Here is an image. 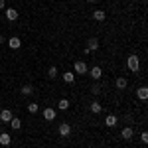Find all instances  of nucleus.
Listing matches in <instances>:
<instances>
[{"label": "nucleus", "instance_id": "nucleus-9", "mask_svg": "<svg viewBox=\"0 0 148 148\" xmlns=\"http://www.w3.org/2000/svg\"><path fill=\"white\" fill-rule=\"evenodd\" d=\"M114 85H116V89H121V91H123V89H126L128 81H126V77H123V75H121V77H116V81H114Z\"/></svg>", "mask_w": 148, "mask_h": 148}, {"label": "nucleus", "instance_id": "nucleus-15", "mask_svg": "<svg viewBox=\"0 0 148 148\" xmlns=\"http://www.w3.org/2000/svg\"><path fill=\"white\" fill-rule=\"evenodd\" d=\"M44 119L46 121H53L56 119V109H44Z\"/></svg>", "mask_w": 148, "mask_h": 148}, {"label": "nucleus", "instance_id": "nucleus-4", "mask_svg": "<svg viewBox=\"0 0 148 148\" xmlns=\"http://www.w3.org/2000/svg\"><path fill=\"white\" fill-rule=\"evenodd\" d=\"M57 134L59 136H69L71 134V125L69 123H61V125L57 126Z\"/></svg>", "mask_w": 148, "mask_h": 148}, {"label": "nucleus", "instance_id": "nucleus-13", "mask_svg": "<svg viewBox=\"0 0 148 148\" xmlns=\"http://www.w3.org/2000/svg\"><path fill=\"white\" fill-rule=\"evenodd\" d=\"M8 46H10L12 49H18V47L22 46V42H20V38H16V36H12L10 40H8Z\"/></svg>", "mask_w": 148, "mask_h": 148}, {"label": "nucleus", "instance_id": "nucleus-1", "mask_svg": "<svg viewBox=\"0 0 148 148\" xmlns=\"http://www.w3.org/2000/svg\"><path fill=\"white\" fill-rule=\"evenodd\" d=\"M126 65H128V69H130V71H134V73H136L138 69H140V59H138L136 53L128 56V59H126Z\"/></svg>", "mask_w": 148, "mask_h": 148}, {"label": "nucleus", "instance_id": "nucleus-24", "mask_svg": "<svg viewBox=\"0 0 148 148\" xmlns=\"http://www.w3.org/2000/svg\"><path fill=\"white\" fill-rule=\"evenodd\" d=\"M91 93H93V95H99V93H101V87H99V85H93V87H91Z\"/></svg>", "mask_w": 148, "mask_h": 148}, {"label": "nucleus", "instance_id": "nucleus-27", "mask_svg": "<svg viewBox=\"0 0 148 148\" xmlns=\"http://www.w3.org/2000/svg\"><path fill=\"white\" fill-rule=\"evenodd\" d=\"M87 2H89V4H95V2H97V0H87Z\"/></svg>", "mask_w": 148, "mask_h": 148}, {"label": "nucleus", "instance_id": "nucleus-3", "mask_svg": "<svg viewBox=\"0 0 148 148\" xmlns=\"http://www.w3.org/2000/svg\"><path fill=\"white\" fill-rule=\"evenodd\" d=\"M95 49H99V40L97 38H89L87 40V46H85V53H91Z\"/></svg>", "mask_w": 148, "mask_h": 148}, {"label": "nucleus", "instance_id": "nucleus-12", "mask_svg": "<svg viewBox=\"0 0 148 148\" xmlns=\"http://www.w3.org/2000/svg\"><path fill=\"white\" fill-rule=\"evenodd\" d=\"M10 142H12V138L8 132H0V144L2 146H10Z\"/></svg>", "mask_w": 148, "mask_h": 148}, {"label": "nucleus", "instance_id": "nucleus-19", "mask_svg": "<svg viewBox=\"0 0 148 148\" xmlns=\"http://www.w3.org/2000/svg\"><path fill=\"white\" fill-rule=\"evenodd\" d=\"M57 109H59V111H67L69 109V101L67 99H61V101L57 103Z\"/></svg>", "mask_w": 148, "mask_h": 148}, {"label": "nucleus", "instance_id": "nucleus-18", "mask_svg": "<svg viewBox=\"0 0 148 148\" xmlns=\"http://www.w3.org/2000/svg\"><path fill=\"white\" fill-rule=\"evenodd\" d=\"M63 81H65V83H73V81H75L73 71H65V73H63Z\"/></svg>", "mask_w": 148, "mask_h": 148}, {"label": "nucleus", "instance_id": "nucleus-25", "mask_svg": "<svg viewBox=\"0 0 148 148\" xmlns=\"http://www.w3.org/2000/svg\"><path fill=\"white\" fill-rule=\"evenodd\" d=\"M4 8H6V2H4V0H0V10H4Z\"/></svg>", "mask_w": 148, "mask_h": 148}, {"label": "nucleus", "instance_id": "nucleus-6", "mask_svg": "<svg viewBox=\"0 0 148 148\" xmlns=\"http://www.w3.org/2000/svg\"><path fill=\"white\" fill-rule=\"evenodd\" d=\"M89 75H91L95 81H99V79H101V75H103V69L99 67V65H95V67L89 69Z\"/></svg>", "mask_w": 148, "mask_h": 148}, {"label": "nucleus", "instance_id": "nucleus-23", "mask_svg": "<svg viewBox=\"0 0 148 148\" xmlns=\"http://www.w3.org/2000/svg\"><path fill=\"white\" fill-rule=\"evenodd\" d=\"M140 142H142V144H146V142H148V132H146V130L140 134Z\"/></svg>", "mask_w": 148, "mask_h": 148}, {"label": "nucleus", "instance_id": "nucleus-20", "mask_svg": "<svg viewBox=\"0 0 148 148\" xmlns=\"http://www.w3.org/2000/svg\"><path fill=\"white\" fill-rule=\"evenodd\" d=\"M32 93H34V87H32V85H24L22 87V95L24 97H30Z\"/></svg>", "mask_w": 148, "mask_h": 148}, {"label": "nucleus", "instance_id": "nucleus-7", "mask_svg": "<svg viewBox=\"0 0 148 148\" xmlns=\"http://www.w3.org/2000/svg\"><path fill=\"white\" fill-rule=\"evenodd\" d=\"M121 136L125 138V140H132V136H134L132 126H125V128H123V132H121Z\"/></svg>", "mask_w": 148, "mask_h": 148}, {"label": "nucleus", "instance_id": "nucleus-5", "mask_svg": "<svg viewBox=\"0 0 148 148\" xmlns=\"http://www.w3.org/2000/svg\"><path fill=\"white\" fill-rule=\"evenodd\" d=\"M12 116H14V113H12L10 109H2V111H0V121H2V123H10Z\"/></svg>", "mask_w": 148, "mask_h": 148}, {"label": "nucleus", "instance_id": "nucleus-21", "mask_svg": "<svg viewBox=\"0 0 148 148\" xmlns=\"http://www.w3.org/2000/svg\"><path fill=\"white\" fill-rule=\"evenodd\" d=\"M47 77H49V79H56L57 77V67L56 65H51V67L47 69Z\"/></svg>", "mask_w": 148, "mask_h": 148}, {"label": "nucleus", "instance_id": "nucleus-16", "mask_svg": "<svg viewBox=\"0 0 148 148\" xmlns=\"http://www.w3.org/2000/svg\"><path fill=\"white\" fill-rule=\"evenodd\" d=\"M8 125H10L14 130H20V128H22V121H20V119H16V116H12V121L8 123Z\"/></svg>", "mask_w": 148, "mask_h": 148}, {"label": "nucleus", "instance_id": "nucleus-8", "mask_svg": "<svg viewBox=\"0 0 148 148\" xmlns=\"http://www.w3.org/2000/svg\"><path fill=\"white\" fill-rule=\"evenodd\" d=\"M6 20H8V22H16V20H18V10L6 8Z\"/></svg>", "mask_w": 148, "mask_h": 148}, {"label": "nucleus", "instance_id": "nucleus-10", "mask_svg": "<svg viewBox=\"0 0 148 148\" xmlns=\"http://www.w3.org/2000/svg\"><path fill=\"white\" fill-rule=\"evenodd\" d=\"M116 123H119V119H116L114 114H107V119H105V125L109 126V128H113V126H116Z\"/></svg>", "mask_w": 148, "mask_h": 148}, {"label": "nucleus", "instance_id": "nucleus-28", "mask_svg": "<svg viewBox=\"0 0 148 148\" xmlns=\"http://www.w3.org/2000/svg\"><path fill=\"white\" fill-rule=\"evenodd\" d=\"M49 148H51V146H49Z\"/></svg>", "mask_w": 148, "mask_h": 148}, {"label": "nucleus", "instance_id": "nucleus-2", "mask_svg": "<svg viewBox=\"0 0 148 148\" xmlns=\"http://www.w3.org/2000/svg\"><path fill=\"white\" fill-rule=\"evenodd\" d=\"M73 71H75V73H77V75H83V73H87V71H89V67H87V63H85V61H75V63H73Z\"/></svg>", "mask_w": 148, "mask_h": 148}, {"label": "nucleus", "instance_id": "nucleus-26", "mask_svg": "<svg viewBox=\"0 0 148 148\" xmlns=\"http://www.w3.org/2000/svg\"><path fill=\"white\" fill-rule=\"evenodd\" d=\"M0 44H4V36H0Z\"/></svg>", "mask_w": 148, "mask_h": 148}, {"label": "nucleus", "instance_id": "nucleus-22", "mask_svg": "<svg viewBox=\"0 0 148 148\" xmlns=\"http://www.w3.org/2000/svg\"><path fill=\"white\" fill-rule=\"evenodd\" d=\"M28 111H30L32 114H36L38 111H40V107H38V103H30V105H28Z\"/></svg>", "mask_w": 148, "mask_h": 148}, {"label": "nucleus", "instance_id": "nucleus-14", "mask_svg": "<svg viewBox=\"0 0 148 148\" xmlns=\"http://www.w3.org/2000/svg\"><path fill=\"white\" fill-rule=\"evenodd\" d=\"M93 18H95L97 22H105L107 14H105V10H95V12H93Z\"/></svg>", "mask_w": 148, "mask_h": 148}, {"label": "nucleus", "instance_id": "nucleus-17", "mask_svg": "<svg viewBox=\"0 0 148 148\" xmlns=\"http://www.w3.org/2000/svg\"><path fill=\"white\" fill-rule=\"evenodd\" d=\"M136 95H138V99H142V101H146V99H148V89H146V87H138Z\"/></svg>", "mask_w": 148, "mask_h": 148}, {"label": "nucleus", "instance_id": "nucleus-11", "mask_svg": "<svg viewBox=\"0 0 148 148\" xmlns=\"http://www.w3.org/2000/svg\"><path fill=\"white\" fill-rule=\"evenodd\" d=\"M89 111H91L93 114H99V113H101V111H103L101 103H99V101H93L91 105H89Z\"/></svg>", "mask_w": 148, "mask_h": 148}]
</instances>
